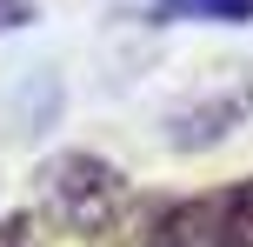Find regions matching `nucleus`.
<instances>
[{"label": "nucleus", "mask_w": 253, "mask_h": 247, "mask_svg": "<svg viewBox=\"0 0 253 247\" xmlns=\"http://www.w3.org/2000/svg\"><path fill=\"white\" fill-rule=\"evenodd\" d=\"M40 200H47V214L67 234L100 241L114 227V214L126 207V174L107 167L100 154H60L40 167Z\"/></svg>", "instance_id": "f257e3e1"}, {"label": "nucleus", "mask_w": 253, "mask_h": 247, "mask_svg": "<svg viewBox=\"0 0 253 247\" xmlns=\"http://www.w3.org/2000/svg\"><path fill=\"white\" fill-rule=\"evenodd\" d=\"M147 247H253V181L160 207Z\"/></svg>", "instance_id": "f03ea898"}, {"label": "nucleus", "mask_w": 253, "mask_h": 247, "mask_svg": "<svg viewBox=\"0 0 253 247\" xmlns=\"http://www.w3.org/2000/svg\"><path fill=\"white\" fill-rule=\"evenodd\" d=\"M247 114H253V74H233V87H227V80H213V87L193 94L180 114H167V141L187 147V154H200V147L227 141Z\"/></svg>", "instance_id": "7ed1b4c3"}, {"label": "nucleus", "mask_w": 253, "mask_h": 247, "mask_svg": "<svg viewBox=\"0 0 253 247\" xmlns=\"http://www.w3.org/2000/svg\"><path fill=\"white\" fill-rule=\"evenodd\" d=\"M153 20H227V27H247L253 0H153Z\"/></svg>", "instance_id": "20e7f679"}, {"label": "nucleus", "mask_w": 253, "mask_h": 247, "mask_svg": "<svg viewBox=\"0 0 253 247\" xmlns=\"http://www.w3.org/2000/svg\"><path fill=\"white\" fill-rule=\"evenodd\" d=\"M0 247H47V241H40V221H34V214L0 221Z\"/></svg>", "instance_id": "39448f33"}, {"label": "nucleus", "mask_w": 253, "mask_h": 247, "mask_svg": "<svg viewBox=\"0 0 253 247\" xmlns=\"http://www.w3.org/2000/svg\"><path fill=\"white\" fill-rule=\"evenodd\" d=\"M34 20V0H0V27H27Z\"/></svg>", "instance_id": "423d86ee"}]
</instances>
